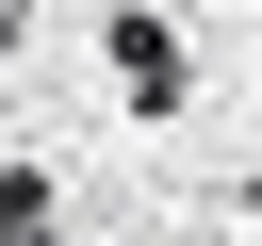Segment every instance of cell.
I'll return each instance as SVG.
<instances>
[{"mask_svg": "<svg viewBox=\"0 0 262 246\" xmlns=\"http://www.w3.org/2000/svg\"><path fill=\"white\" fill-rule=\"evenodd\" d=\"M115 98H131V115H180V98H196V66H180V16H115Z\"/></svg>", "mask_w": 262, "mask_h": 246, "instance_id": "cell-1", "label": "cell"}, {"mask_svg": "<svg viewBox=\"0 0 262 246\" xmlns=\"http://www.w3.org/2000/svg\"><path fill=\"white\" fill-rule=\"evenodd\" d=\"M0 246H66V180H49V164L0 180Z\"/></svg>", "mask_w": 262, "mask_h": 246, "instance_id": "cell-2", "label": "cell"}]
</instances>
